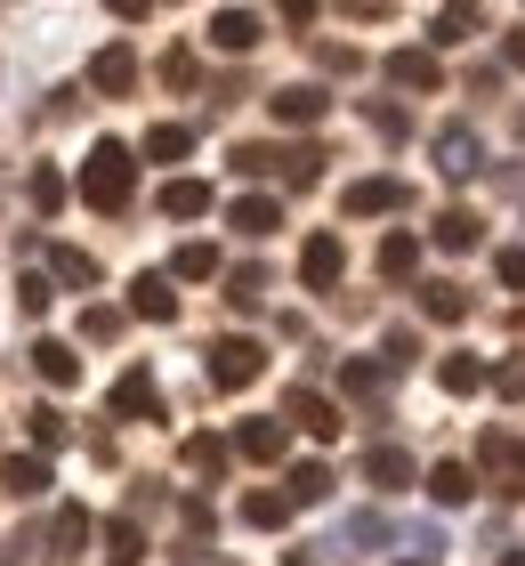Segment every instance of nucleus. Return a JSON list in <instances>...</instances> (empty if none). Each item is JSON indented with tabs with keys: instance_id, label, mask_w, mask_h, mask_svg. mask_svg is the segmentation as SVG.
Instances as JSON below:
<instances>
[{
	"instance_id": "f257e3e1",
	"label": "nucleus",
	"mask_w": 525,
	"mask_h": 566,
	"mask_svg": "<svg viewBox=\"0 0 525 566\" xmlns=\"http://www.w3.org/2000/svg\"><path fill=\"white\" fill-rule=\"evenodd\" d=\"M129 178H138L129 146L97 138V146H90V163H82V202H90V211H129Z\"/></svg>"
},
{
	"instance_id": "f03ea898",
	"label": "nucleus",
	"mask_w": 525,
	"mask_h": 566,
	"mask_svg": "<svg viewBox=\"0 0 525 566\" xmlns=\"http://www.w3.org/2000/svg\"><path fill=\"white\" fill-rule=\"evenodd\" d=\"M259 373H267V348L259 340H219L210 348V389H251Z\"/></svg>"
},
{
	"instance_id": "7ed1b4c3",
	"label": "nucleus",
	"mask_w": 525,
	"mask_h": 566,
	"mask_svg": "<svg viewBox=\"0 0 525 566\" xmlns=\"http://www.w3.org/2000/svg\"><path fill=\"white\" fill-rule=\"evenodd\" d=\"M283 421H300V429L315 437V446H332V437L348 429V421H339V405H332V397H315V389H292V405H283Z\"/></svg>"
},
{
	"instance_id": "20e7f679",
	"label": "nucleus",
	"mask_w": 525,
	"mask_h": 566,
	"mask_svg": "<svg viewBox=\"0 0 525 566\" xmlns=\"http://www.w3.org/2000/svg\"><path fill=\"white\" fill-rule=\"evenodd\" d=\"M339 268H348L339 235H307V251H300V283H307V292H332V283H339Z\"/></svg>"
},
{
	"instance_id": "39448f33",
	"label": "nucleus",
	"mask_w": 525,
	"mask_h": 566,
	"mask_svg": "<svg viewBox=\"0 0 525 566\" xmlns=\"http://www.w3.org/2000/svg\"><path fill=\"white\" fill-rule=\"evenodd\" d=\"M388 82H397V90H420V97H429V90H444V65L429 57V49H388Z\"/></svg>"
},
{
	"instance_id": "423d86ee",
	"label": "nucleus",
	"mask_w": 525,
	"mask_h": 566,
	"mask_svg": "<svg viewBox=\"0 0 525 566\" xmlns=\"http://www.w3.org/2000/svg\"><path fill=\"white\" fill-rule=\"evenodd\" d=\"M477 461L493 470V494H510V502L525 494V446H510V437H485V453H477Z\"/></svg>"
},
{
	"instance_id": "0eeeda50",
	"label": "nucleus",
	"mask_w": 525,
	"mask_h": 566,
	"mask_svg": "<svg viewBox=\"0 0 525 566\" xmlns=\"http://www.w3.org/2000/svg\"><path fill=\"white\" fill-rule=\"evenodd\" d=\"M348 219H372V211H405V178H356L348 195Z\"/></svg>"
},
{
	"instance_id": "6e6552de",
	"label": "nucleus",
	"mask_w": 525,
	"mask_h": 566,
	"mask_svg": "<svg viewBox=\"0 0 525 566\" xmlns=\"http://www.w3.org/2000/svg\"><path fill=\"white\" fill-rule=\"evenodd\" d=\"M90 534H97V526H90V510H82V502H65L57 518H49V558H82V551H90Z\"/></svg>"
},
{
	"instance_id": "1a4fd4ad",
	"label": "nucleus",
	"mask_w": 525,
	"mask_h": 566,
	"mask_svg": "<svg viewBox=\"0 0 525 566\" xmlns=\"http://www.w3.org/2000/svg\"><path fill=\"white\" fill-rule=\"evenodd\" d=\"M90 82H97L105 97H129V90H138V57H129V41H114V49H97Z\"/></svg>"
},
{
	"instance_id": "9d476101",
	"label": "nucleus",
	"mask_w": 525,
	"mask_h": 566,
	"mask_svg": "<svg viewBox=\"0 0 525 566\" xmlns=\"http://www.w3.org/2000/svg\"><path fill=\"white\" fill-rule=\"evenodd\" d=\"M114 413H122V421H154V413H162L154 373H122V380H114Z\"/></svg>"
},
{
	"instance_id": "9b49d317",
	"label": "nucleus",
	"mask_w": 525,
	"mask_h": 566,
	"mask_svg": "<svg viewBox=\"0 0 525 566\" xmlns=\"http://www.w3.org/2000/svg\"><path fill=\"white\" fill-rule=\"evenodd\" d=\"M210 49H227V57L259 49V17L251 9H219V17H210Z\"/></svg>"
},
{
	"instance_id": "f8f14e48",
	"label": "nucleus",
	"mask_w": 525,
	"mask_h": 566,
	"mask_svg": "<svg viewBox=\"0 0 525 566\" xmlns=\"http://www.w3.org/2000/svg\"><path fill=\"white\" fill-rule=\"evenodd\" d=\"M420 316H437V324H461V316H469V283H453V275L420 283Z\"/></svg>"
},
{
	"instance_id": "ddd939ff",
	"label": "nucleus",
	"mask_w": 525,
	"mask_h": 566,
	"mask_svg": "<svg viewBox=\"0 0 525 566\" xmlns=\"http://www.w3.org/2000/svg\"><path fill=\"white\" fill-rule=\"evenodd\" d=\"M129 316H154V324H170V316H178V292H170V275H138V283H129Z\"/></svg>"
},
{
	"instance_id": "4468645a",
	"label": "nucleus",
	"mask_w": 525,
	"mask_h": 566,
	"mask_svg": "<svg viewBox=\"0 0 525 566\" xmlns=\"http://www.w3.org/2000/svg\"><path fill=\"white\" fill-rule=\"evenodd\" d=\"M227 227H234V235H275V227H283V202H275V195H243V202L227 211Z\"/></svg>"
},
{
	"instance_id": "2eb2a0df",
	"label": "nucleus",
	"mask_w": 525,
	"mask_h": 566,
	"mask_svg": "<svg viewBox=\"0 0 525 566\" xmlns=\"http://www.w3.org/2000/svg\"><path fill=\"white\" fill-rule=\"evenodd\" d=\"M0 485H9L17 502H33V494H49V461L41 453H9L0 461Z\"/></svg>"
},
{
	"instance_id": "dca6fc26",
	"label": "nucleus",
	"mask_w": 525,
	"mask_h": 566,
	"mask_svg": "<svg viewBox=\"0 0 525 566\" xmlns=\"http://www.w3.org/2000/svg\"><path fill=\"white\" fill-rule=\"evenodd\" d=\"M33 373L49 380V389H73V380H82V356H73L65 340H33Z\"/></svg>"
},
{
	"instance_id": "f3484780",
	"label": "nucleus",
	"mask_w": 525,
	"mask_h": 566,
	"mask_svg": "<svg viewBox=\"0 0 525 566\" xmlns=\"http://www.w3.org/2000/svg\"><path fill=\"white\" fill-rule=\"evenodd\" d=\"M437 170H444V178H477V170H485L477 138H469V130H444V138H437Z\"/></svg>"
},
{
	"instance_id": "a211bd4d",
	"label": "nucleus",
	"mask_w": 525,
	"mask_h": 566,
	"mask_svg": "<svg viewBox=\"0 0 525 566\" xmlns=\"http://www.w3.org/2000/svg\"><path fill=\"white\" fill-rule=\"evenodd\" d=\"M267 106H275V122H324V106H332V97L315 90V82H300V90H275Z\"/></svg>"
},
{
	"instance_id": "6ab92c4d",
	"label": "nucleus",
	"mask_w": 525,
	"mask_h": 566,
	"mask_svg": "<svg viewBox=\"0 0 525 566\" xmlns=\"http://www.w3.org/2000/svg\"><path fill=\"white\" fill-rule=\"evenodd\" d=\"M364 478L397 494V485H412V453H397V446H372V453H364Z\"/></svg>"
},
{
	"instance_id": "aec40b11",
	"label": "nucleus",
	"mask_w": 525,
	"mask_h": 566,
	"mask_svg": "<svg viewBox=\"0 0 525 566\" xmlns=\"http://www.w3.org/2000/svg\"><path fill=\"white\" fill-rule=\"evenodd\" d=\"M437 389H444V397H477V389H485V365H477V356H444V365H437Z\"/></svg>"
},
{
	"instance_id": "412c9836",
	"label": "nucleus",
	"mask_w": 525,
	"mask_h": 566,
	"mask_svg": "<svg viewBox=\"0 0 525 566\" xmlns=\"http://www.w3.org/2000/svg\"><path fill=\"white\" fill-rule=\"evenodd\" d=\"M138 558H146L138 518H114V526H105V566H138Z\"/></svg>"
},
{
	"instance_id": "4be33fe9",
	"label": "nucleus",
	"mask_w": 525,
	"mask_h": 566,
	"mask_svg": "<svg viewBox=\"0 0 525 566\" xmlns=\"http://www.w3.org/2000/svg\"><path fill=\"white\" fill-rule=\"evenodd\" d=\"M162 211H170V219H202V211H210V187H202V178H170V187H162Z\"/></svg>"
},
{
	"instance_id": "5701e85b",
	"label": "nucleus",
	"mask_w": 525,
	"mask_h": 566,
	"mask_svg": "<svg viewBox=\"0 0 525 566\" xmlns=\"http://www.w3.org/2000/svg\"><path fill=\"white\" fill-rule=\"evenodd\" d=\"M234 453H243V461H275V453H283V421H243Z\"/></svg>"
},
{
	"instance_id": "b1692460",
	"label": "nucleus",
	"mask_w": 525,
	"mask_h": 566,
	"mask_svg": "<svg viewBox=\"0 0 525 566\" xmlns=\"http://www.w3.org/2000/svg\"><path fill=\"white\" fill-rule=\"evenodd\" d=\"M283 187H315V178H324V146H283Z\"/></svg>"
},
{
	"instance_id": "393cba45",
	"label": "nucleus",
	"mask_w": 525,
	"mask_h": 566,
	"mask_svg": "<svg viewBox=\"0 0 525 566\" xmlns=\"http://www.w3.org/2000/svg\"><path fill=\"white\" fill-rule=\"evenodd\" d=\"M429 494H437L444 510H453V502H469V494H477V485H469V470H461V461H437V470H429Z\"/></svg>"
},
{
	"instance_id": "a878e982",
	"label": "nucleus",
	"mask_w": 525,
	"mask_h": 566,
	"mask_svg": "<svg viewBox=\"0 0 525 566\" xmlns=\"http://www.w3.org/2000/svg\"><path fill=\"white\" fill-rule=\"evenodd\" d=\"M187 146H195V130H178V122H154V130H146V163H178Z\"/></svg>"
},
{
	"instance_id": "bb28decb",
	"label": "nucleus",
	"mask_w": 525,
	"mask_h": 566,
	"mask_svg": "<svg viewBox=\"0 0 525 566\" xmlns=\"http://www.w3.org/2000/svg\"><path fill=\"white\" fill-rule=\"evenodd\" d=\"M49 260H57V283H73V292H90V283H97V260H90V251L57 243V251H49Z\"/></svg>"
},
{
	"instance_id": "cd10ccee",
	"label": "nucleus",
	"mask_w": 525,
	"mask_h": 566,
	"mask_svg": "<svg viewBox=\"0 0 525 566\" xmlns=\"http://www.w3.org/2000/svg\"><path fill=\"white\" fill-rule=\"evenodd\" d=\"M412 268H420V243H412V235H388V243H380V275H388V283H405Z\"/></svg>"
},
{
	"instance_id": "c85d7f7f",
	"label": "nucleus",
	"mask_w": 525,
	"mask_h": 566,
	"mask_svg": "<svg viewBox=\"0 0 525 566\" xmlns=\"http://www.w3.org/2000/svg\"><path fill=\"white\" fill-rule=\"evenodd\" d=\"M187 470L219 478V470H227V437H187Z\"/></svg>"
},
{
	"instance_id": "c756f323",
	"label": "nucleus",
	"mask_w": 525,
	"mask_h": 566,
	"mask_svg": "<svg viewBox=\"0 0 525 566\" xmlns=\"http://www.w3.org/2000/svg\"><path fill=\"white\" fill-rule=\"evenodd\" d=\"M437 243L444 251H469V243H477V211H444L437 219Z\"/></svg>"
},
{
	"instance_id": "7c9ffc66",
	"label": "nucleus",
	"mask_w": 525,
	"mask_h": 566,
	"mask_svg": "<svg viewBox=\"0 0 525 566\" xmlns=\"http://www.w3.org/2000/svg\"><path fill=\"white\" fill-rule=\"evenodd\" d=\"M332 494V470H324V461H300V470H292V502H324Z\"/></svg>"
},
{
	"instance_id": "2f4dec72",
	"label": "nucleus",
	"mask_w": 525,
	"mask_h": 566,
	"mask_svg": "<svg viewBox=\"0 0 525 566\" xmlns=\"http://www.w3.org/2000/svg\"><path fill=\"white\" fill-rule=\"evenodd\" d=\"M170 275H187V283L219 275V251H210V243H187V251H178V260H170Z\"/></svg>"
},
{
	"instance_id": "473e14b6",
	"label": "nucleus",
	"mask_w": 525,
	"mask_h": 566,
	"mask_svg": "<svg viewBox=\"0 0 525 566\" xmlns=\"http://www.w3.org/2000/svg\"><path fill=\"white\" fill-rule=\"evenodd\" d=\"M227 300H234V307H259V300H267V275H259V268H234V275H227Z\"/></svg>"
},
{
	"instance_id": "72a5a7b5",
	"label": "nucleus",
	"mask_w": 525,
	"mask_h": 566,
	"mask_svg": "<svg viewBox=\"0 0 525 566\" xmlns=\"http://www.w3.org/2000/svg\"><path fill=\"white\" fill-rule=\"evenodd\" d=\"M243 518H251V526H283V518H292V494H251Z\"/></svg>"
},
{
	"instance_id": "f704fd0d",
	"label": "nucleus",
	"mask_w": 525,
	"mask_h": 566,
	"mask_svg": "<svg viewBox=\"0 0 525 566\" xmlns=\"http://www.w3.org/2000/svg\"><path fill=\"white\" fill-rule=\"evenodd\" d=\"M477 24H485L477 9H444V17H437V41H469Z\"/></svg>"
},
{
	"instance_id": "c9c22d12",
	"label": "nucleus",
	"mask_w": 525,
	"mask_h": 566,
	"mask_svg": "<svg viewBox=\"0 0 525 566\" xmlns=\"http://www.w3.org/2000/svg\"><path fill=\"white\" fill-rule=\"evenodd\" d=\"M57 202H65V178L41 163V170H33V211H57Z\"/></svg>"
},
{
	"instance_id": "e433bc0d",
	"label": "nucleus",
	"mask_w": 525,
	"mask_h": 566,
	"mask_svg": "<svg viewBox=\"0 0 525 566\" xmlns=\"http://www.w3.org/2000/svg\"><path fill=\"white\" fill-rule=\"evenodd\" d=\"M24 421H33V437H41V446H65V413H57V405H33Z\"/></svg>"
},
{
	"instance_id": "4c0bfd02",
	"label": "nucleus",
	"mask_w": 525,
	"mask_h": 566,
	"mask_svg": "<svg viewBox=\"0 0 525 566\" xmlns=\"http://www.w3.org/2000/svg\"><path fill=\"white\" fill-rule=\"evenodd\" d=\"M82 332H90V340H114V332H122V307H82Z\"/></svg>"
},
{
	"instance_id": "58836bf2",
	"label": "nucleus",
	"mask_w": 525,
	"mask_h": 566,
	"mask_svg": "<svg viewBox=\"0 0 525 566\" xmlns=\"http://www.w3.org/2000/svg\"><path fill=\"white\" fill-rule=\"evenodd\" d=\"M339 380H348V397H372V389H380V365H356V356H348Z\"/></svg>"
},
{
	"instance_id": "ea45409f",
	"label": "nucleus",
	"mask_w": 525,
	"mask_h": 566,
	"mask_svg": "<svg viewBox=\"0 0 525 566\" xmlns=\"http://www.w3.org/2000/svg\"><path fill=\"white\" fill-rule=\"evenodd\" d=\"M162 82H170V90L195 82V57H187V49H170V57H162Z\"/></svg>"
},
{
	"instance_id": "a19ab883",
	"label": "nucleus",
	"mask_w": 525,
	"mask_h": 566,
	"mask_svg": "<svg viewBox=\"0 0 525 566\" xmlns=\"http://www.w3.org/2000/svg\"><path fill=\"white\" fill-rule=\"evenodd\" d=\"M17 307H24V316H41V307H49V283L24 275V283H17Z\"/></svg>"
},
{
	"instance_id": "79ce46f5",
	"label": "nucleus",
	"mask_w": 525,
	"mask_h": 566,
	"mask_svg": "<svg viewBox=\"0 0 525 566\" xmlns=\"http://www.w3.org/2000/svg\"><path fill=\"white\" fill-rule=\"evenodd\" d=\"M493 389H502V397H525V356H517V365H502V373H493Z\"/></svg>"
},
{
	"instance_id": "37998d69",
	"label": "nucleus",
	"mask_w": 525,
	"mask_h": 566,
	"mask_svg": "<svg viewBox=\"0 0 525 566\" xmlns=\"http://www.w3.org/2000/svg\"><path fill=\"white\" fill-rule=\"evenodd\" d=\"M493 268H502V283H510V292H525V251H502Z\"/></svg>"
},
{
	"instance_id": "c03bdc74",
	"label": "nucleus",
	"mask_w": 525,
	"mask_h": 566,
	"mask_svg": "<svg viewBox=\"0 0 525 566\" xmlns=\"http://www.w3.org/2000/svg\"><path fill=\"white\" fill-rule=\"evenodd\" d=\"M502 57H510V73H525V33H510V49H502Z\"/></svg>"
},
{
	"instance_id": "a18cd8bd",
	"label": "nucleus",
	"mask_w": 525,
	"mask_h": 566,
	"mask_svg": "<svg viewBox=\"0 0 525 566\" xmlns=\"http://www.w3.org/2000/svg\"><path fill=\"white\" fill-rule=\"evenodd\" d=\"M502 566H525V551H510V558H502Z\"/></svg>"
},
{
	"instance_id": "49530a36",
	"label": "nucleus",
	"mask_w": 525,
	"mask_h": 566,
	"mask_svg": "<svg viewBox=\"0 0 525 566\" xmlns=\"http://www.w3.org/2000/svg\"><path fill=\"white\" fill-rule=\"evenodd\" d=\"M283 566H307V558H283Z\"/></svg>"
},
{
	"instance_id": "de8ad7c7",
	"label": "nucleus",
	"mask_w": 525,
	"mask_h": 566,
	"mask_svg": "<svg viewBox=\"0 0 525 566\" xmlns=\"http://www.w3.org/2000/svg\"><path fill=\"white\" fill-rule=\"evenodd\" d=\"M405 566H429V558H405Z\"/></svg>"
},
{
	"instance_id": "09e8293b",
	"label": "nucleus",
	"mask_w": 525,
	"mask_h": 566,
	"mask_svg": "<svg viewBox=\"0 0 525 566\" xmlns=\"http://www.w3.org/2000/svg\"><path fill=\"white\" fill-rule=\"evenodd\" d=\"M0 566H17V558H0Z\"/></svg>"
}]
</instances>
